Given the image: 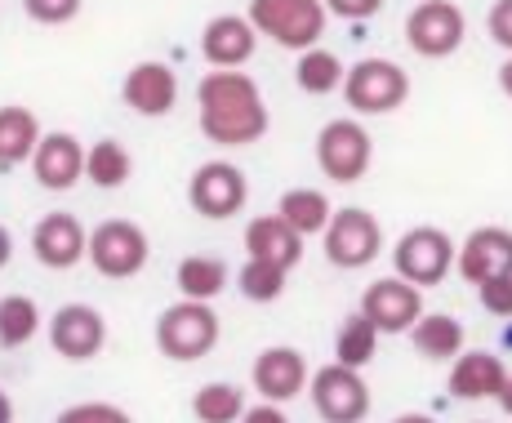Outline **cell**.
<instances>
[{
    "label": "cell",
    "instance_id": "74e56055",
    "mask_svg": "<svg viewBox=\"0 0 512 423\" xmlns=\"http://www.w3.org/2000/svg\"><path fill=\"white\" fill-rule=\"evenodd\" d=\"M9 259H14V236H9V228L0 223V268H9Z\"/></svg>",
    "mask_w": 512,
    "mask_h": 423
},
{
    "label": "cell",
    "instance_id": "ac0fdd59",
    "mask_svg": "<svg viewBox=\"0 0 512 423\" xmlns=\"http://www.w3.org/2000/svg\"><path fill=\"white\" fill-rule=\"evenodd\" d=\"M85 236L90 232H85V223L76 219V214L54 210L32 228V254H36L41 268L67 272V268H76V263L85 259Z\"/></svg>",
    "mask_w": 512,
    "mask_h": 423
},
{
    "label": "cell",
    "instance_id": "ba28073f",
    "mask_svg": "<svg viewBox=\"0 0 512 423\" xmlns=\"http://www.w3.org/2000/svg\"><path fill=\"white\" fill-rule=\"evenodd\" d=\"M321 241H326V259L334 263V268L361 272V268H370V263L379 259L383 228H379V219H374L370 210H361V205H348V210H334L330 214Z\"/></svg>",
    "mask_w": 512,
    "mask_h": 423
},
{
    "label": "cell",
    "instance_id": "8992f818",
    "mask_svg": "<svg viewBox=\"0 0 512 423\" xmlns=\"http://www.w3.org/2000/svg\"><path fill=\"white\" fill-rule=\"evenodd\" d=\"M343 98L357 116H388L410 98V72L392 58H361L343 72Z\"/></svg>",
    "mask_w": 512,
    "mask_h": 423
},
{
    "label": "cell",
    "instance_id": "4fadbf2b",
    "mask_svg": "<svg viewBox=\"0 0 512 423\" xmlns=\"http://www.w3.org/2000/svg\"><path fill=\"white\" fill-rule=\"evenodd\" d=\"M49 343L63 361H94L107 348V321L90 303H63L49 317Z\"/></svg>",
    "mask_w": 512,
    "mask_h": 423
},
{
    "label": "cell",
    "instance_id": "cb8c5ba5",
    "mask_svg": "<svg viewBox=\"0 0 512 423\" xmlns=\"http://www.w3.org/2000/svg\"><path fill=\"white\" fill-rule=\"evenodd\" d=\"M232 272L223 259L214 254H187V259L174 268V285H179L183 299H196V303H214L223 290H228Z\"/></svg>",
    "mask_w": 512,
    "mask_h": 423
},
{
    "label": "cell",
    "instance_id": "7bdbcfd3",
    "mask_svg": "<svg viewBox=\"0 0 512 423\" xmlns=\"http://www.w3.org/2000/svg\"><path fill=\"white\" fill-rule=\"evenodd\" d=\"M477 423H481V419H477Z\"/></svg>",
    "mask_w": 512,
    "mask_h": 423
},
{
    "label": "cell",
    "instance_id": "9a60e30c",
    "mask_svg": "<svg viewBox=\"0 0 512 423\" xmlns=\"http://www.w3.org/2000/svg\"><path fill=\"white\" fill-rule=\"evenodd\" d=\"M27 165H32L36 183H41L45 192H72L76 183L85 179V147L76 134L49 130V134H41V143H36Z\"/></svg>",
    "mask_w": 512,
    "mask_h": 423
},
{
    "label": "cell",
    "instance_id": "44dd1931",
    "mask_svg": "<svg viewBox=\"0 0 512 423\" xmlns=\"http://www.w3.org/2000/svg\"><path fill=\"white\" fill-rule=\"evenodd\" d=\"M245 259L277 263V268L290 272L294 263L303 259V236L294 228H285L277 214H259V219H250V228H245Z\"/></svg>",
    "mask_w": 512,
    "mask_h": 423
},
{
    "label": "cell",
    "instance_id": "7a4b0ae2",
    "mask_svg": "<svg viewBox=\"0 0 512 423\" xmlns=\"http://www.w3.org/2000/svg\"><path fill=\"white\" fill-rule=\"evenodd\" d=\"M219 334H223V321L210 303H196V299H179L156 317V348L161 357L179 361H201L219 348Z\"/></svg>",
    "mask_w": 512,
    "mask_h": 423
},
{
    "label": "cell",
    "instance_id": "7c38bea8",
    "mask_svg": "<svg viewBox=\"0 0 512 423\" xmlns=\"http://www.w3.org/2000/svg\"><path fill=\"white\" fill-rule=\"evenodd\" d=\"M357 312L379 334H406L423 317V290H415V285L401 277H379L374 285H366Z\"/></svg>",
    "mask_w": 512,
    "mask_h": 423
},
{
    "label": "cell",
    "instance_id": "30bf717a",
    "mask_svg": "<svg viewBox=\"0 0 512 423\" xmlns=\"http://www.w3.org/2000/svg\"><path fill=\"white\" fill-rule=\"evenodd\" d=\"M468 36V18L455 0H419L406 18V45L419 58H450Z\"/></svg>",
    "mask_w": 512,
    "mask_h": 423
},
{
    "label": "cell",
    "instance_id": "2e32d148",
    "mask_svg": "<svg viewBox=\"0 0 512 423\" xmlns=\"http://www.w3.org/2000/svg\"><path fill=\"white\" fill-rule=\"evenodd\" d=\"M250 383H254V392H259L263 401L285 406V401H294L303 388H308V361H303V352L290 348V343L263 348L259 357H254Z\"/></svg>",
    "mask_w": 512,
    "mask_h": 423
},
{
    "label": "cell",
    "instance_id": "60d3db41",
    "mask_svg": "<svg viewBox=\"0 0 512 423\" xmlns=\"http://www.w3.org/2000/svg\"><path fill=\"white\" fill-rule=\"evenodd\" d=\"M0 423H14V401H9L5 388H0Z\"/></svg>",
    "mask_w": 512,
    "mask_h": 423
},
{
    "label": "cell",
    "instance_id": "ab89813d",
    "mask_svg": "<svg viewBox=\"0 0 512 423\" xmlns=\"http://www.w3.org/2000/svg\"><path fill=\"white\" fill-rule=\"evenodd\" d=\"M495 401L504 406V415H512V375L504 379V388H499V397H495Z\"/></svg>",
    "mask_w": 512,
    "mask_h": 423
},
{
    "label": "cell",
    "instance_id": "d6a6232c",
    "mask_svg": "<svg viewBox=\"0 0 512 423\" xmlns=\"http://www.w3.org/2000/svg\"><path fill=\"white\" fill-rule=\"evenodd\" d=\"M85 0H23V14L41 27H63L81 14Z\"/></svg>",
    "mask_w": 512,
    "mask_h": 423
},
{
    "label": "cell",
    "instance_id": "83f0119b",
    "mask_svg": "<svg viewBox=\"0 0 512 423\" xmlns=\"http://www.w3.org/2000/svg\"><path fill=\"white\" fill-rule=\"evenodd\" d=\"M294 85H299L303 94H334L343 85L339 54H330V49H321V45L303 49L299 63H294Z\"/></svg>",
    "mask_w": 512,
    "mask_h": 423
},
{
    "label": "cell",
    "instance_id": "f1b7e54d",
    "mask_svg": "<svg viewBox=\"0 0 512 423\" xmlns=\"http://www.w3.org/2000/svg\"><path fill=\"white\" fill-rule=\"evenodd\" d=\"M192 415L201 423H236L245 415V392L228 379H214V383H201L192 397Z\"/></svg>",
    "mask_w": 512,
    "mask_h": 423
},
{
    "label": "cell",
    "instance_id": "d590c367",
    "mask_svg": "<svg viewBox=\"0 0 512 423\" xmlns=\"http://www.w3.org/2000/svg\"><path fill=\"white\" fill-rule=\"evenodd\" d=\"M326 14L334 18H348V23H361V18H374L383 9V0H321Z\"/></svg>",
    "mask_w": 512,
    "mask_h": 423
},
{
    "label": "cell",
    "instance_id": "7402d4cb",
    "mask_svg": "<svg viewBox=\"0 0 512 423\" xmlns=\"http://www.w3.org/2000/svg\"><path fill=\"white\" fill-rule=\"evenodd\" d=\"M406 334L415 339L419 357H428V361H455L459 352H464V339H468L464 321L450 317V312H423Z\"/></svg>",
    "mask_w": 512,
    "mask_h": 423
},
{
    "label": "cell",
    "instance_id": "277c9868",
    "mask_svg": "<svg viewBox=\"0 0 512 423\" xmlns=\"http://www.w3.org/2000/svg\"><path fill=\"white\" fill-rule=\"evenodd\" d=\"M317 165L330 183H339V188L361 183L374 165L370 130L357 121V116H334V121H326L317 134Z\"/></svg>",
    "mask_w": 512,
    "mask_h": 423
},
{
    "label": "cell",
    "instance_id": "5b68a950",
    "mask_svg": "<svg viewBox=\"0 0 512 423\" xmlns=\"http://www.w3.org/2000/svg\"><path fill=\"white\" fill-rule=\"evenodd\" d=\"M85 259L94 263L98 277L107 281H130L139 277L152 259V241L134 219H107L85 236Z\"/></svg>",
    "mask_w": 512,
    "mask_h": 423
},
{
    "label": "cell",
    "instance_id": "4316f807",
    "mask_svg": "<svg viewBox=\"0 0 512 423\" xmlns=\"http://www.w3.org/2000/svg\"><path fill=\"white\" fill-rule=\"evenodd\" d=\"M41 334V308L32 294H5L0 299V348H27Z\"/></svg>",
    "mask_w": 512,
    "mask_h": 423
},
{
    "label": "cell",
    "instance_id": "d4e9b609",
    "mask_svg": "<svg viewBox=\"0 0 512 423\" xmlns=\"http://www.w3.org/2000/svg\"><path fill=\"white\" fill-rule=\"evenodd\" d=\"M330 214H334V205H330V196L321 192V188H290L277 201V219L285 223V228L299 232L303 241L326 232Z\"/></svg>",
    "mask_w": 512,
    "mask_h": 423
},
{
    "label": "cell",
    "instance_id": "3957f363",
    "mask_svg": "<svg viewBox=\"0 0 512 423\" xmlns=\"http://www.w3.org/2000/svg\"><path fill=\"white\" fill-rule=\"evenodd\" d=\"M245 18H250V27L259 36L277 41L281 49H294V54L321 45L326 23H330L321 0H250V14Z\"/></svg>",
    "mask_w": 512,
    "mask_h": 423
},
{
    "label": "cell",
    "instance_id": "603a6c76",
    "mask_svg": "<svg viewBox=\"0 0 512 423\" xmlns=\"http://www.w3.org/2000/svg\"><path fill=\"white\" fill-rule=\"evenodd\" d=\"M36 143H41V121H36L32 107H0V170H14V165L32 161Z\"/></svg>",
    "mask_w": 512,
    "mask_h": 423
},
{
    "label": "cell",
    "instance_id": "484cf974",
    "mask_svg": "<svg viewBox=\"0 0 512 423\" xmlns=\"http://www.w3.org/2000/svg\"><path fill=\"white\" fill-rule=\"evenodd\" d=\"M130 174H134V156L125 152V143L98 139V143L85 147V179H90L94 188L116 192V188L130 183Z\"/></svg>",
    "mask_w": 512,
    "mask_h": 423
},
{
    "label": "cell",
    "instance_id": "52a82bcc",
    "mask_svg": "<svg viewBox=\"0 0 512 423\" xmlns=\"http://www.w3.org/2000/svg\"><path fill=\"white\" fill-rule=\"evenodd\" d=\"M392 277L410 281L415 290L423 285H441L450 277V268H455V241H450V232L441 228H410L401 232V241L392 245Z\"/></svg>",
    "mask_w": 512,
    "mask_h": 423
},
{
    "label": "cell",
    "instance_id": "8fae6325",
    "mask_svg": "<svg viewBox=\"0 0 512 423\" xmlns=\"http://www.w3.org/2000/svg\"><path fill=\"white\" fill-rule=\"evenodd\" d=\"M308 397H312V410L326 423H361L370 415V388L361 379V370H348L339 361L321 366L308 379Z\"/></svg>",
    "mask_w": 512,
    "mask_h": 423
},
{
    "label": "cell",
    "instance_id": "e0dca14e",
    "mask_svg": "<svg viewBox=\"0 0 512 423\" xmlns=\"http://www.w3.org/2000/svg\"><path fill=\"white\" fill-rule=\"evenodd\" d=\"M121 98L130 112L139 116H170L174 103H179V76H174L170 63H156V58H143L125 72L121 81Z\"/></svg>",
    "mask_w": 512,
    "mask_h": 423
},
{
    "label": "cell",
    "instance_id": "1f68e13d",
    "mask_svg": "<svg viewBox=\"0 0 512 423\" xmlns=\"http://www.w3.org/2000/svg\"><path fill=\"white\" fill-rule=\"evenodd\" d=\"M54 423H134V415L121 410L116 401H76V406L58 410Z\"/></svg>",
    "mask_w": 512,
    "mask_h": 423
},
{
    "label": "cell",
    "instance_id": "4dcf8cb0",
    "mask_svg": "<svg viewBox=\"0 0 512 423\" xmlns=\"http://www.w3.org/2000/svg\"><path fill=\"white\" fill-rule=\"evenodd\" d=\"M285 277H290V272L277 268V263L245 259V268L236 272V290H241L250 303H277L285 294Z\"/></svg>",
    "mask_w": 512,
    "mask_h": 423
},
{
    "label": "cell",
    "instance_id": "5bb4252c",
    "mask_svg": "<svg viewBox=\"0 0 512 423\" xmlns=\"http://www.w3.org/2000/svg\"><path fill=\"white\" fill-rule=\"evenodd\" d=\"M455 272L468 285H481L490 277H508L512 272V228L486 223V228L468 232V241L455 245Z\"/></svg>",
    "mask_w": 512,
    "mask_h": 423
},
{
    "label": "cell",
    "instance_id": "9c48e42d",
    "mask_svg": "<svg viewBox=\"0 0 512 423\" xmlns=\"http://www.w3.org/2000/svg\"><path fill=\"white\" fill-rule=\"evenodd\" d=\"M245 201H250V179H245L241 165L232 161H205L192 170V179H187V205H192L201 219H232V214L245 210Z\"/></svg>",
    "mask_w": 512,
    "mask_h": 423
},
{
    "label": "cell",
    "instance_id": "e575fe53",
    "mask_svg": "<svg viewBox=\"0 0 512 423\" xmlns=\"http://www.w3.org/2000/svg\"><path fill=\"white\" fill-rule=\"evenodd\" d=\"M486 32H490V41H495L499 49H508L512 54V0H495V5H490Z\"/></svg>",
    "mask_w": 512,
    "mask_h": 423
},
{
    "label": "cell",
    "instance_id": "8d00e7d4",
    "mask_svg": "<svg viewBox=\"0 0 512 423\" xmlns=\"http://www.w3.org/2000/svg\"><path fill=\"white\" fill-rule=\"evenodd\" d=\"M236 423H290L285 419L281 406H272V401H259V406H245V415Z\"/></svg>",
    "mask_w": 512,
    "mask_h": 423
},
{
    "label": "cell",
    "instance_id": "836d02e7",
    "mask_svg": "<svg viewBox=\"0 0 512 423\" xmlns=\"http://www.w3.org/2000/svg\"><path fill=\"white\" fill-rule=\"evenodd\" d=\"M477 299H481V308H486L490 317L512 321V272H508V277L481 281V285H477Z\"/></svg>",
    "mask_w": 512,
    "mask_h": 423
},
{
    "label": "cell",
    "instance_id": "6da1fadb",
    "mask_svg": "<svg viewBox=\"0 0 512 423\" xmlns=\"http://www.w3.org/2000/svg\"><path fill=\"white\" fill-rule=\"evenodd\" d=\"M196 103H201V134L214 147H254L272 125L259 81L241 67H214L210 76H201Z\"/></svg>",
    "mask_w": 512,
    "mask_h": 423
},
{
    "label": "cell",
    "instance_id": "b9f144b4",
    "mask_svg": "<svg viewBox=\"0 0 512 423\" xmlns=\"http://www.w3.org/2000/svg\"><path fill=\"white\" fill-rule=\"evenodd\" d=\"M392 423H437V419H432V415H415V410H410V415H397Z\"/></svg>",
    "mask_w": 512,
    "mask_h": 423
},
{
    "label": "cell",
    "instance_id": "ffe728a7",
    "mask_svg": "<svg viewBox=\"0 0 512 423\" xmlns=\"http://www.w3.org/2000/svg\"><path fill=\"white\" fill-rule=\"evenodd\" d=\"M508 379V366L499 352H486V348H464L455 361H450V392L459 401H486V397H499Z\"/></svg>",
    "mask_w": 512,
    "mask_h": 423
},
{
    "label": "cell",
    "instance_id": "f35d334b",
    "mask_svg": "<svg viewBox=\"0 0 512 423\" xmlns=\"http://www.w3.org/2000/svg\"><path fill=\"white\" fill-rule=\"evenodd\" d=\"M499 90H504V98H512V54L499 63Z\"/></svg>",
    "mask_w": 512,
    "mask_h": 423
},
{
    "label": "cell",
    "instance_id": "f546056e",
    "mask_svg": "<svg viewBox=\"0 0 512 423\" xmlns=\"http://www.w3.org/2000/svg\"><path fill=\"white\" fill-rule=\"evenodd\" d=\"M374 352H379V330H374L361 312H352L339 326V334H334V361L348 370H361L374 361Z\"/></svg>",
    "mask_w": 512,
    "mask_h": 423
},
{
    "label": "cell",
    "instance_id": "d6986e66",
    "mask_svg": "<svg viewBox=\"0 0 512 423\" xmlns=\"http://www.w3.org/2000/svg\"><path fill=\"white\" fill-rule=\"evenodd\" d=\"M259 49V32L245 14H214L201 32V58L210 67H245Z\"/></svg>",
    "mask_w": 512,
    "mask_h": 423
}]
</instances>
